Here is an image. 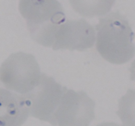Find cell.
<instances>
[{
    "instance_id": "4",
    "label": "cell",
    "mask_w": 135,
    "mask_h": 126,
    "mask_svg": "<svg viewBox=\"0 0 135 126\" xmlns=\"http://www.w3.org/2000/svg\"><path fill=\"white\" fill-rule=\"evenodd\" d=\"M63 93V87L53 77L42 74L38 84L22 97L31 116L55 126V113Z\"/></svg>"
},
{
    "instance_id": "3",
    "label": "cell",
    "mask_w": 135,
    "mask_h": 126,
    "mask_svg": "<svg viewBox=\"0 0 135 126\" xmlns=\"http://www.w3.org/2000/svg\"><path fill=\"white\" fill-rule=\"evenodd\" d=\"M40 76L35 57L23 52L11 54L0 67V81L4 86L22 94L32 90Z\"/></svg>"
},
{
    "instance_id": "1",
    "label": "cell",
    "mask_w": 135,
    "mask_h": 126,
    "mask_svg": "<svg viewBox=\"0 0 135 126\" xmlns=\"http://www.w3.org/2000/svg\"><path fill=\"white\" fill-rule=\"evenodd\" d=\"M96 49L109 62L123 64L134 57V33L126 17L119 12H113L96 26Z\"/></svg>"
},
{
    "instance_id": "7",
    "label": "cell",
    "mask_w": 135,
    "mask_h": 126,
    "mask_svg": "<svg viewBox=\"0 0 135 126\" xmlns=\"http://www.w3.org/2000/svg\"><path fill=\"white\" fill-rule=\"evenodd\" d=\"M28 116L23 97L0 88V126H21Z\"/></svg>"
},
{
    "instance_id": "9",
    "label": "cell",
    "mask_w": 135,
    "mask_h": 126,
    "mask_svg": "<svg viewBox=\"0 0 135 126\" xmlns=\"http://www.w3.org/2000/svg\"><path fill=\"white\" fill-rule=\"evenodd\" d=\"M96 126H123L119 124H117L116 123H113V122H105V123H100V124Z\"/></svg>"
},
{
    "instance_id": "2",
    "label": "cell",
    "mask_w": 135,
    "mask_h": 126,
    "mask_svg": "<svg viewBox=\"0 0 135 126\" xmlns=\"http://www.w3.org/2000/svg\"><path fill=\"white\" fill-rule=\"evenodd\" d=\"M18 10L32 38L44 47H52L58 28L66 20L61 4L57 0H19Z\"/></svg>"
},
{
    "instance_id": "5",
    "label": "cell",
    "mask_w": 135,
    "mask_h": 126,
    "mask_svg": "<svg viewBox=\"0 0 135 126\" xmlns=\"http://www.w3.org/2000/svg\"><path fill=\"white\" fill-rule=\"evenodd\" d=\"M95 102L84 91L76 92L63 87V93L55 113L56 125L88 126L95 118Z\"/></svg>"
},
{
    "instance_id": "8",
    "label": "cell",
    "mask_w": 135,
    "mask_h": 126,
    "mask_svg": "<svg viewBox=\"0 0 135 126\" xmlns=\"http://www.w3.org/2000/svg\"><path fill=\"white\" fill-rule=\"evenodd\" d=\"M115 0H69L73 10L84 17L104 16L109 13Z\"/></svg>"
},
{
    "instance_id": "6",
    "label": "cell",
    "mask_w": 135,
    "mask_h": 126,
    "mask_svg": "<svg viewBox=\"0 0 135 126\" xmlns=\"http://www.w3.org/2000/svg\"><path fill=\"white\" fill-rule=\"evenodd\" d=\"M96 40L94 28L85 19L65 20L55 35L54 51L67 49L83 51L93 47Z\"/></svg>"
}]
</instances>
